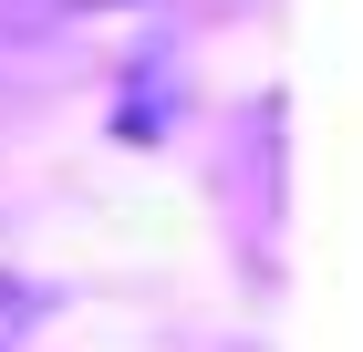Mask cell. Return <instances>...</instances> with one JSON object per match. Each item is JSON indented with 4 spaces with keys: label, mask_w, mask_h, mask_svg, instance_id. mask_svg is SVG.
<instances>
[{
    "label": "cell",
    "mask_w": 363,
    "mask_h": 352,
    "mask_svg": "<svg viewBox=\"0 0 363 352\" xmlns=\"http://www.w3.org/2000/svg\"><path fill=\"white\" fill-rule=\"evenodd\" d=\"M21 322H31V290H21V280H0V342H21Z\"/></svg>",
    "instance_id": "6da1fadb"
}]
</instances>
